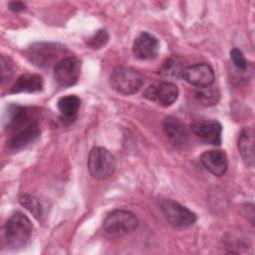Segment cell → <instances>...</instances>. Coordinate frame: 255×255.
Listing matches in <instances>:
<instances>
[{
  "instance_id": "6da1fadb",
  "label": "cell",
  "mask_w": 255,
  "mask_h": 255,
  "mask_svg": "<svg viewBox=\"0 0 255 255\" xmlns=\"http://www.w3.org/2000/svg\"><path fill=\"white\" fill-rule=\"evenodd\" d=\"M32 235V223L21 212L14 213L4 227V238L9 249H20L28 243Z\"/></svg>"
},
{
  "instance_id": "7a4b0ae2",
  "label": "cell",
  "mask_w": 255,
  "mask_h": 255,
  "mask_svg": "<svg viewBox=\"0 0 255 255\" xmlns=\"http://www.w3.org/2000/svg\"><path fill=\"white\" fill-rule=\"evenodd\" d=\"M67 53V48L63 45L49 42H38L27 50L29 61L39 68H50L63 60Z\"/></svg>"
},
{
  "instance_id": "3957f363",
  "label": "cell",
  "mask_w": 255,
  "mask_h": 255,
  "mask_svg": "<svg viewBox=\"0 0 255 255\" xmlns=\"http://www.w3.org/2000/svg\"><path fill=\"white\" fill-rule=\"evenodd\" d=\"M111 87L123 95L137 93L144 84V76L132 67H119L110 77Z\"/></svg>"
},
{
  "instance_id": "277c9868",
  "label": "cell",
  "mask_w": 255,
  "mask_h": 255,
  "mask_svg": "<svg viewBox=\"0 0 255 255\" xmlns=\"http://www.w3.org/2000/svg\"><path fill=\"white\" fill-rule=\"evenodd\" d=\"M137 225L138 219L136 215L125 209H117L110 212L103 222L105 232L113 237L130 234L137 228Z\"/></svg>"
},
{
  "instance_id": "5b68a950",
  "label": "cell",
  "mask_w": 255,
  "mask_h": 255,
  "mask_svg": "<svg viewBox=\"0 0 255 255\" xmlns=\"http://www.w3.org/2000/svg\"><path fill=\"white\" fill-rule=\"evenodd\" d=\"M117 167V161L112 152L103 147L95 146L88 156V170L90 174L99 180L111 177Z\"/></svg>"
},
{
  "instance_id": "8992f818",
  "label": "cell",
  "mask_w": 255,
  "mask_h": 255,
  "mask_svg": "<svg viewBox=\"0 0 255 255\" xmlns=\"http://www.w3.org/2000/svg\"><path fill=\"white\" fill-rule=\"evenodd\" d=\"M161 210L167 222L174 227H188L197 219L194 212L172 199L164 200Z\"/></svg>"
},
{
  "instance_id": "52a82bcc",
  "label": "cell",
  "mask_w": 255,
  "mask_h": 255,
  "mask_svg": "<svg viewBox=\"0 0 255 255\" xmlns=\"http://www.w3.org/2000/svg\"><path fill=\"white\" fill-rule=\"evenodd\" d=\"M81 63L76 57H66L54 68V78L57 84L67 88L74 86L80 77Z\"/></svg>"
},
{
  "instance_id": "ba28073f",
  "label": "cell",
  "mask_w": 255,
  "mask_h": 255,
  "mask_svg": "<svg viewBox=\"0 0 255 255\" xmlns=\"http://www.w3.org/2000/svg\"><path fill=\"white\" fill-rule=\"evenodd\" d=\"M143 97L162 107H169L177 100L178 89L173 83L161 82L148 86L143 92Z\"/></svg>"
},
{
  "instance_id": "9c48e42d",
  "label": "cell",
  "mask_w": 255,
  "mask_h": 255,
  "mask_svg": "<svg viewBox=\"0 0 255 255\" xmlns=\"http://www.w3.org/2000/svg\"><path fill=\"white\" fill-rule=\"evenodd\" d=\"M192 132L203 142L213 145L221 143L222 126L216 120H198L190 125Z\"/></svg>"
},
{
  "instance_id": "30bf717a",
  "label": "cell",
  "mask_w": 255,
  "mask_h": 255,
  "mask_svg": "<svg viewBox=\"0 0 255 255\" xmlns=\"http://www.w3.org/2000/svg\"><path fill=\"white\" fill-rule=\"evenodd\" d=\"M181 75L188 84L198 88L211 86L215 79L213 69L204 63L195 64L183 69Z\"/></svg>"
},
{
  "instance_id": "8fae6325",
  "label": "cell",
  "mask_w": 255,
  "mask_h": 255,
  "mask_svg": "<svg viewBox=\"0 0 255 255\" xmlns=\"http://www.w3.org/2000/svg\"><path fill=\"white\" fill-rule=\"evenodd\" d=\"M162 129L169 142L176 148L183 147L188 140L185 125L177 118L169 116L162 121Z\"/></svg>"
},
{
  "instance_id": "7c38bea8",
  "label": "cell",
  "mask_w": 255,
  "mask_h": 255,
  "mask_svg": "<svg viewBox=\"0 0 255 255\" xmlns=\"http://www.w3.org/2000/svg\"><path fill=\"white\" fill-rule=\"evenodd\" d=\"M159 52V41L153 35L142 32L133 42L132 53L139 60H152Z\"/></svg>"
},
{
  "instance_id": "4fadbf2b",
  "label": "cell",
  "mask_w": 255,
  "mask_h": 255,
  "mask_svg": "<svg viewBox=\"0 0 255 255\" xmlns=\"http://www.w3.org/2000/svg\"><path fill=\"white\" fill-rule=\"evenodd\" d=\"M40 133L39 123L37 121H32L10 138L7 142L8 146L12 151H20L32 144L39 137Z\"/></svg>"
},
{
  "instance_id": "5bb4252c",
  "label": "cell",
  "mask_w": 255,
  "mask_h": 255,
  "mask_svg": "<svg viewBox=\"0 0 255 255\" xmlns=\"http://www.w3.org/2000/svg\"><path fill=\"white\" fill-rule=\"evenodd\" d=\"M202 165L213 175L222 176L227 170V156L224 151L211 149L200 156Z\"/></svg>"
},
{
  "instance_id": "9a60e30c",
  "label": "cell",
  "mask_w": 255,
  "mask_h": 255,
  "mask_svg": "<svg viewBox=\"0 0 255 255\" xmlns=\"http://www.w3.org/2000/svg\"><path fill=\"white\" fill-rule=\"evenodd\" d=\"M238 150L245 163L248 166L253 167L255 161L253 128H245L241 130L238 137Z\"/></svg>"
},
{
  "instance_id": "2e32d148",
  "label": "cell",
  "mask_w": 255,
  "mask_h": 255,
  "mask_svg": "<svg viewBox=\"0 0 255 255\" xmlns=\"http://www.w3.org/2000/svg\"><path fill=\"white\" fill-rule=\"evenodd\" d=\"M43 88V80L36 74H23L21 75L11 87L10 93H35L41 91Z\"/></svg>"
},
{
  "instance_id": "e0dca14e",
  "label": "cell",
  "mask_w": 255,
  "mask_h": 255,
  "mask_svg": "<svg viewBox=\"0 0 255 255\" xmlns=\"http://www.w3.org/2000/svg\"><path fill=\"white\" fill-rule=\"evenodd\" d=\"M81 106V100L76 95H68L59 99L57 103L58 110L64 121L75 120Z\"/></svg>"
},
{
  "instance_id": "ac0fdd59",
  "label": "cell",
  "mask_w": 255,
  "mask_h": 255,
  "mask_svg": "<svg viewBox=\"0 0 255 255\" xmlns=\"http://www.w3.org/2000/svg\"><path fill=\"white\" fill-rule=\"evenodd\" d=\"M29 116L28 112L26 111L25 108L17 106V105H10L8 107V112H7V128H19L21 126H26L30 124L31 122H28Z\"/></svg>"
},
{
  "instance_id": "d6986e66",
  "label": "cell",
  "mask_w": 255,
  "mask_h": 255,
  "mask_svg": "<svg viewBox=\"0 0 255 255\" xmlns=\"http://www.w3.org/2000/svg\"><path fill=\"white\" fill-rule=\"evenodd\" d=\"M19 202L22 206L28 209L38 220H41L42 217L45 215V207L38 197L30 194H23L20 196Z\"/></svg>"
},
{
  "instance_id": "ffe728a7",
  "label": "cell",
  "mask_w": 255,
  "mask_h": 255,
  "mask_svg": "<svg viewBox=\"0 0 255 255\" xmlns=\"http://www.w3.org/2000/svg\"><path fill=\"white\" fill-rule=\"evenodd\" d=\"M196 97L200 103L205 106H213L219 100V94L215 89H212L210 86L206 88H200L196 93Z\"/></svg>"
},
{
  "instance_id": "44dd1931",
  "label": "cell",
  "mask_w": 255,
  "mask_h": 255,
  "mask_svg": "<svg viewBox=\"0 0 255 255\" xmlns=\"http://www.w3.org/2000/svg\"><path fill=\"white\" fill-rule=\"evenodd\" d=\"M110 36L106 30H98L89 40L88 45L93 49H100L109 42Z\"/></svg>"
},
{
  "instance_id": "7402d4cb",
  "label": "cell",
  "mask_w": 255,
  "mask_h": 255,
  "mask_svg": "<svg viewBox=\"0 0 255 255\" xmlns=\"http://www.w3.org/2000/svg\"><path fill=\"white\" fill-rule=\"evenodd\" d=\"M230 58L232 60L233 65L241 71H244L247 67V61L245 59V57L243 56L242 52L240 50H238L237 48H233L230 51Z\"/></svg>"
},
{
  "instance_id": "603a6c76",
  "label": "cell",
  "mask_w": 255,
  "mask_h": 255,
  "mask_svg": "<svg viewBox=\"0 0 255 255\" xmlns=\"http://www.w3.org/2000/svg\"><path fill=\"white\" fill-rule=\"evenodd\" d=\"M179 71H180V64L176 60V58L168 60L162 69V72L165 76H174L177 73H181Z\"/></svg>"
},
{
  "instance_id": "cb8c5ba5",
  "label": "cell",
  "mask_w": 255,
  "mask_h": 255,
  "mask_svg": "<svg viewBox=\"0 0 255 255\" xmlns=\"http://www.w3.org/2000/svg\"><path fill=\"white\" fill-rule=\"evenodd\" d=\"M13 75V70L11 65L8 62V59H6L4 56L1 57V80L2 83L9 81Z\"/></svg>"
},
{
  "instance_id": "d4e9b609",
  "label": "cell",
  "mask_w": 255,
  "mask_h": 255,
  "mask_svg": "<svg viewBox=\"0 0 255 255\" xmlns=\"http://www.w3.org/2000/svg\"><path fill=\"white\" fill-rule=\"evenodd\" d=\"M8 6H9L10 10L16 11V12L24 10L25 7H26V5L23 2H21V1H11V2H9Z\"/></svg>"
}]
</instances>
